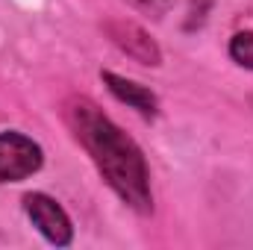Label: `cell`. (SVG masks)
Returning a JSON list of instances; mask_svg holds the SVG:
<instances>
[{"mask_svg":"<svg viewBox=\"0 0 253 250\" xmlns=\"http://www.w3.org/2000/svg\"><path fill=\"white\" fill-rule=\"evenodd\" d=\"M44 165V150L39 141L18 129L0 132V183H21Z\"/></svg>","mask_w":253,"mask_h":250,"instance_id":"obj_2","label":"cell"},{"mask_svg":"<svg viewBox=\"0 0 253 250\" xmlns=\"http://www.w3.org/2000/svg\"><path fill=\"white\" fill-rule=\"evenodd\" d=\"M230 59L242 68L253 71V33L245 30V33H236L230 39Z\"/></svg>","mask_w":253,"mask_h":250,"instance_id":"obj_6","label":"cell"},{"mask_svg":"<svg viewBox=\"0 0 253 250\" xmlns=\"http://www.w3.org/2000/svg\"><path fill=\"white\" fill-rule=\"evenodd\" d=\"M100 80L106 83V88H109V94H112L115 100L126 103L129 109H135V112L144 115V118H156L159 100H156V94H153L147 85H141V83H135V80H126V77L115 74V71H103Z\"/></svg>","mask_w":253,"mask_h":250,"instance_id":"obj_5","label":"cell"},{"mask_svg":"<svg viewBox=\"0 0 253 250\" xmlns=\"http://www.w3.org/2000/svg\"><path fill=\"white\" fill-rule=\"evenodd\" d=\"M103 30H106V36H109V42H112L121 53H126L129 59H135L138 65H147V68H159V65H162V50H159V44H156L153 36H150L144 27H138L135 21L112 18V21L103 24Z\"/></svg>","mask_w":253,"mask_h":250,"instance_id":"obj_4","label":"cell"},{"mask_svg":"<svg viewBox=\"0 0 253 250\" xmlns=\"http://www.w3.org/2000/svg\"><path fill=\"white\" fill-rule=\"evenodd\" d=\"M24 212L27 218L33 221V227L56 248H68L74 242V224L68 218L62 206L50 197V194H42V191H30L24 194Z\"/></svg>","mask_w":253,"mask_h":250,"instance_id":"obj_3","label":"cell"},{"mask_svg":"<svg viewBox=\"0 0 253 250\" xmlns=\"http://www.w3.org/2000/svg\"><path fill=\"white\" fill-rule=\"evenodd\" d=\"M62 115L68 129L80 141V147L91 156L94 168L106 180V186L132 212L150 215L153 212L150 168H147L141 147L88 97H68Z\"/></svg>","mask_w":253,"mask_h":250,"instance_id":"obj_1","label":"cell"},{"mask_svg":"<svg viewBox=\"0 0 253 250\" xmlns=\"http://www.w3.org/2000/svg\"><path fill=\"white\" fill-rule=\"evenodd\" d=\"M135 9H141V12H147V15H156V18H162L171 6H174V0H129Z\"/></svg>","mask_w":253,"mask_h":250,"instance_id":"obj_7","label":"cell"}]
</instances>
